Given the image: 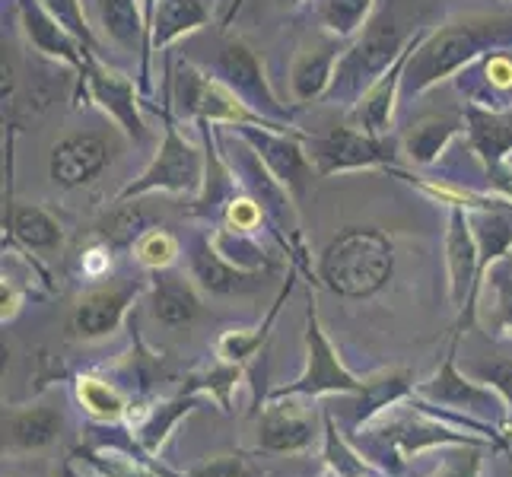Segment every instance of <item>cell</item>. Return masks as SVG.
<instances>
[{
    "mask_svg": "<svg viewBox=\"0 0 512 477\" xmlns=\"http://www.w3.org/2000/svg\"><path fill=\"white\" fill-rule=\"evenodd\" d=\"M500 48H512V13L468 16V20L427 29L404 70L401 96L417 99L430 93L433 86L458 77L465 67Z\"/></svg>",
    "mask_w": 512,
    "mask_h": 477,
    "instance_id": "1",
    "label": "cell"
},
{
    "mask_svg": "<svg viewBox=\"0 0 512 477\" xmlns=\"http://www.w3.org/2000/svg\"><path fill=\"white\" fill-rule=\"evenodd\" d=\"M395 268V249L373 226H350L322 255V280L347 299L379 293Z\"/></svg>",
    "mask_w": 512,
    "mask_h": 477,
    "instance_id": "2",
    "label": "cell"
},
{
    "mask_svg": "<svg viewBox=\"0 0 512 477\" xmlns=\"http://www.w3.org/2000/svg\"><path fill=\"white\" fill-rule=\"evenodd\" d=\"M166 86L172 93V105L182 118H191L194 125L207 121V125L220 128H271V131H296V128H280L274 121L261 118L255 109H249L229 86L214 77L210 70L191 64V61H175V67L166 70Z\"/></svg>",
    "mask_w": 512,
    "mask_h": 477,
    "instance_id": "3",
    "label": "cell"
},
{
    "mask_svg": "<svg viewBox=\"0 0 512 477\" xmlns=\"http://www.w3.org/2000/svg\"><path fill=\"white\" fill-rule=\"evenodd\" d=\"M160 118H163V140L156 147L150 166L137 175V179L118 194V201H131V198H144L153 191H166V194H198L204 188V175H207V150L204 144H191V140L179 131V121H175V105L172 93L163 83V105H160Z\"/></svg>",
    "mask_w": 512,
    "mask_h": 477,
    "instance_id": "4",
    "label": "cell"
},
{
    "mask_svg": "<svg viewBox=\"0 0 512 477\" xmlns=\"http://www.w3.org/2000/svg\"><path fill=\"white\" fill-rule=\"evenodd\" d=\"M408 42H411V35H404V29L392 16H373L357 39L347 42L325 102H334V105L341 102L344 109H350V105L401 58V51L408 48Z\"/></svg>",
    "mask_w": 512,
    "mask_h": 477,
    "instance_id": "5",
    "label": "cell"
},
{
    "mask_svg": "<svg viewBox=\"0 0 512 477\" xmlns=\"http://www.w3.org/2000/svg\"><path fill=\"white\" fill-rule=\"evenodd\" d=\"M306 153L315 166V175H341L360 169H392L401 153V137L366 134L350 125H341L328 134H306Z\"/></svg>",
    "mask_w": 512,
    "mask_h": 477,
    "instance_id": "6",
    "label": "cell"
},
{
    "mask_svg": "<svg viewBox=\"0 0 512 477\" xmlns=\"http://www.w3.org/2000/svg\"><path fill=\"white\" fill-rule=\"evenodd\" d=\"M144 99L147 96L140 93L137 80H131L128 74L109 67L96 55V51L86 55V67L77 77L74 105L93 102L102 115H109L121 131L140 144V140L147 137V121H144V112H140V102Z\"/></svg>",
    "mask_w": 512,
    "mask_h": 477,
    "instance_id": "7",
    "label": "cell"
},
{
    "mask_svg": "<svg viewBox=\"0 0 512 477\" xmlns=\"http://www.w3.org/2000/svg\"><path fill=\"white\" fill-rule=\"evenodd\" d=\"M210 74L220 77L229 90L249 105V109H255L261 118L274 121V125H280V128H296L293 115H296L299 105L280 102L268 74H264V64L258 61V55L242 39H229L217 51L214 64H210Z\"/></svg>",
    "mask_w": 512,
    "mask_h": 477,
    "instance_id": "8",
    "label": "cell"
},
{
    "mask_svg": "<svg viewBox=\"0 0 512 477\" xmlns=\"http://www.w3.org/2000/svg\"><path fill=\"white\" fill-rule=\"evenodd\" d=\"M249 144L268 172L284 185L293 198L306 191L309 179L315 175V166L306 153V134L303 131H271V128H229Z\"/></svg>",
    "mask_w": 512,
    "mask_h": 477,
    "instance_id": "9",
    "label": "cell"
},
{
    "mask_svg": "<svg viewBox=\"0 0 512 477\" xmlns=\"http://www.w3.org/2000/svg\"><path fill=\"white\" fill-rule=\"evenodd\" d=\"M427 29H417L411 35L408 48L401 51V58L385 70V74L369 86V90L350 105L347 109V125L366 131V134H392L395 125V109H398V99H401V83H404V70H408V61L417 51V45L423 42Z\"/></svg>",
    "mask_w": 512,
    "mask_h": 477,
    "instance_id": "10",
    "label": "cell"
},
{
    "mask_svg": "<svg viewBox=\"0 0 512 477\" xmlns=\"http://www.w3.org/2000/svg\"><path fill=\"white\" fill-rule=\"evenodd\" d=\"M16 16H20V29L26 35V42L32 45V51H39L42 58L55 61L61 67H70L74 77L83 74L90 48L80 39H74L39 0H16Z\"/></svg>",
    "mask_w": 512,
    "mask_h": 477,
    "instance_id": "11",
    "label": "cell"
},
{
    "mask_svg": "<svg viewBox=\"0 0 512 477\" xmlns=\"http://www.w3.org/2000/svg\"><path fill=\"white\" fill-rule=\"evenodd\" d=\"M112 163L109 140L99 134H67L48 156V175L58 188H83Z\"/></svg>",
    "mask_w": 512,
    "mask_h": 477,
    "instance_id": "12",
    "label": "cell"
},
{
    "mask_svg": "<svg viewBox=\"0 0 512 477\" xmlns=\"http://www.w3.org/2000/svg\"><path fill=\"white\" fill-rule=\"evenodd\" d=\"M99 26L109 39L137 55V83L140 93L147 99L153 96V55H150V42H147V23H144V10H140V0H99Z\"/></svg>",
    "mask_w": 512,
    "mask_h": 477,
    "instance_id": "13",
    "label": "cell"
},
{
    "mask_svg": "<svg viewBox=\"0 0 512 477\" xmlns=\"http://www.w3.org/2000/svg\"><path fill=\"white\" fill-rule=\"evenodd\" d=\"M344 48L347 42L331 32H325L322 42L299 48V55L293 58V67H290V93L296 105H309L315 99L328 96Z\"/></svg>",
    "mask_w": 512,
    "mask_h": 477,
    "instance_id": "14",
    "label": "cell"
},
{
    "mask_svg": "<svg viewBox=\"0 0 512 477\" xmlns=\"http://www.w3.org/2000/svg\"><path fill=\"white\" fill-rule=\"evenodd\" d=\"M481 77H468L465 70L458 74V86L468 96L471 105H481L490 112H509L512 109V51L500 48L490 51L481 61H474Z\"/></svg>",
    "mask_w": 512,
    "mask_h": 477,
    "instance_id": "15",
    "label": "cell"
},
{
    "mask_svg": "<svg viewBox=\"0 0 512 477\" xmlns=\"http://www.w3.org/2000/svg\"><path fill=\"white\" fill-rule=\"evenodd\" d=\"M446 261H449V284H452V299L455 306L465 303L471 293L474 274L481 264V249L478 236L465 207H449V236H446Z\"/></svg>",
    "mask_w": 512,
    "mask_h": 477,
    "instance_id": "16",
    "label": "cell"
},
{
    "mask_svg": "<svg viewBox=\"0 0 512 477\" xmlns=\"http://www.w3.org/2000/svg\"><path fill=\"white\" fill-rule=\"evenodd\" d=\"M465 137H468V150L478 156V163L487 169L506 163L512 156V125L506 112H490L481 105H465Z\"/></svg>",
    "mask_w": 512,
    "mask_h": 477,
    "instance_id": "17",
    "label": "cell"
},
{
    "mask_svg": "<svg viewBox=\"0 0 512 477\" xmlns=\"http://www.w3.org/2000/svg\"><path fill=\"white\" fill-rule=\"evenodd\" d=\"M458 134H465V115H427L401 134V150L414 166L427 169L443 159Z\"/></svg>",
    "mask_w": 512,
    "mask_h": 477,
    "instance_id": "18",
    "label": "cell"
},
{
    "mask_svg": "<svg viewBox=\"0 0 512 477\" xmlns=\"http://www.w3.org/2000/svg\"><path fill=\"white\" fill-rule=\"evenodd\" d=\"M204 26H210V10L201 0H160L150 29V55H160L169 45L201 32Z\"/></svg>",
    "mask_w": 512,
    "mask_h": 477,
    "instance_id": "19",
    "label": "cell"
},
{
    "mask_svg": "<svg viewBox=\"0 0 512 477\" xmlns=\"http://www.w3.org/2000/svg\"><path fill=\"white\" fill-rule=\"evenodd\" d=\"M134 290H118V287H109V290H96L90 296L80 299L77 306V315H74V325L80 334L86 338H99V334H109L118 328L121 315H125L128 303H131Z\"/></svg>",
    "mask_w": 512,
    "mask_h": 477,
    "instance_id": "20",
    "label": "cell"
},
{
    "mask_svg": "<svg viewBox=\"0 0 512 477\" xmlns=\"http://www.w3.org/2000/svg\"><path fill=\"white\" fill-rule=\"evenodd\" d=\"M191 271L214 293H236L249 280V271H239L217 252L214 239H198L191 245Z\"/></svg>",
    "mask_w": 512,
    "mask_h": 477,
    "instance_id": "21",
    "label": "cell"
},
{
    "mask_svg": "<svg viewBox=\"0 0 512 477\" xmlns=\"http://www.w3.org/2000/svg\"><path fill=\"white\" fill-rule=\"evenodd\" d=\"M10 229H13V236L26 245V249H55V245L64 239L61 223L51 217L45 207H39V204L13 207Z\"/></svg>",
    "mask_w": 512,
    "mask_h": 477,
    "instance_id": "22",
    "label": "cell"
},
{
    "mask_svg": "<svg viewBox=\"0 0 512 477\" xmlns=\"http://www.w3.org/2000/svg\"><path fill=\"white\" fill-rule=\"evenodd\" d=\"M376 0H319V23L325 32L353 42L369 26Z\"/></svg>",
    "mask_w": 512,
    "mask_h": 477,
    "instance_id": "23",
    "label": "cell"
},
{
    "mask_svg": "<svg viewBox=\"0 0 512 477\" xmlns=\"http://www.w3.org/2000/svg\"><path fill=\"white\" fill-rule=\"evenodd\" d=\"M153 312L163 325H188L198 315V296L182 277H156Z\"/></svg>",
    "mask_w": 512,
    "mask_h": 477,
    "instance_id": "24",
    "label": "cell"
},
{
    "mask_svg": "<svg viewBox=\"0 0 512 477\" xmlns=\"http://www.w3.org/2000/svg\"><path fill=\"white\" fill-rule=\"evenodd\" d=\"M58 427H61L58 414L32 411V414H23V417H16L10 423V439L16 446H23V449H39V446H45V443L55 439Z\"/></svg>",
    "mask_w": 512,
    "mask_h": 477,
    "instance_id": "25",
    "label": "cell"
},
{
    "mask_svg": "<svg viewBox=\"0 0 512 477\" xmlns=\"http://www.w3.org/2000/svg\"><path fill=\"white\" fill-rule=\"evenodd\" d=\"M39 4L55 16V20L74 35V39H80L86 48L90 51H96L99 55V39H96V32H93V26H90V16H86V10H83V0H39Z\"/></svg>",
    "mask_w": 512,
    "mask_h": 477,
    "instance_id": "26",
    "label": "cell"
},
{
    "mask_svg": "<svg viewBox=\"0 0 512 477\" xmlns=\"http://www.w3.org/2000/svg\"><path fill=\"white\" fill-rule=\"evenodd\" d=\"M134 255L144 268L166 271L172 268V261L179 258V239L166 233V229H147V233L134 242Z\"/></svg>",
    "mask_w": 512,
    "mask_h": 477,
    "instance_id": "27",
    "label": "cell"
},
{
    "mask_svg": "<svg viewBox=\"0 0 512 477\" xmlns=\"http://www.w3.org/2000/svg\"><path fill=\"white\" fill-rule=\"evenodd\" d=\"M214 245H217V252L229 264H236L239 271H258L261 264H264V252L252 242L249 233H236V229L223 226L220 233L214 236Z\"/></svg>",
    "mask_w": 512,
    "mask_h": 477,
    "instance_id": "28",
    "label": "cell"
},
{
    "mask_svg": "<svg viewBox=\"0 0 512 477\" xmlns=\"http://www.w3.org/2000/svg\"><path fill=\"white\" fill-rule=\"evenodd\" d=\"M312 436V427L296 417H271L261 430V443L268 449H299L306 446Z\"/></svg>",
    "mask_w": 512,
    "mask_h": 477,
    "instance_id": "29",
    "label": "cell"
},
{
    "mask_svg": "<svg viewBox=\"0 0 512 477\" xmlns=\"http://www.w3.org/2000/svg\"><path fill=\"white\" fill-rule=\"evenodd\" d=\"M223 220L229 229H236V233H255V229L268 220V214H264V207L252 198V194H236L233 201L226 204L223 210Z\"/></svg>",
    "mask_w": 512,
    "mask_h": 477,
    "instance_id": "30",
    "label": "cell"
},
{
    "mask_svg": "<svg viewBox=\"0 0 512 477\" xmlns=\"http://www.w3.org/2000/svg\"><path fill=\"white\" fill-rule=\"evenodd\" d=\"M80 398L83 404L99 417H115L121 411V398L109 382H99V379H83L80 382Z\"/></svg>",
    "mask_w": 512,
    "mask_h": 477,
    "instance_id": "31",
    "label": "cell"
},
{
    "mask_svg": "<svg viewBox=\"0 0 512 477\" xmlns=\"http://www.w3.org/2000/svg\"><path fill=\"white\" fill-rule=\"evenodd\" d=\"M261 338L258 334H226V338L220 341V350H223V357H236V360H242L245 353H249L255 344H258Z\"/></svg>",
    "mask_w": 512,
    "mask_h": 477,
    "instance_id": "32",
    "label": "cell"
},
{
    "mask_svg": "<svg viewBox=\"0 0 512 477\" xmlns=\"http://www.w3.org/2000/svg\"><path fill=\"white\" fill-rule=\"evenodd\" d=\"M109 268H112V258H109V252H105V249H90V252L83 255V271L90 274V277H102Z\"/></svg>",
    "mask_w": 512,
    "mask_h": 477,
    "instance_id": "33",
    "label": "cell"
},
{
    "mask_svg": "<svg viewBox=\"0 0 512 477\" xmlns=\"http://www.w3.org/2000/svg\"><path fill=\"white\" fill-rule=\"evenodd\" d=\"M493 382H500L506 388V395L512 398V363H500V366H493L490 373H487Z\"/></svg>",
    "mask_w": 512,
    "mask_h": 477,
    "instance_id": "34",
    "label": "cell"
},
{
    "mask_svg": "<svg viewBox=\"0 0 512 477\" xmlns=\"http://www.w3.org/2000/svg\"><path fill=\"white\" fill-rule=\"evenodd\" d=\"M242 4H245V0H229V10H226V16H223V26H229V23L236 20V13L242 10Z\"/></svg>",
    "mask_w": 512,
    "mask_h": 477,
    "instance_id": "35",
    "label": "cell"
},
{
    "mask_svg": "<svg viewBox=\"0 0 512 477\" xmlns=\"http://www.w3.org/2000/svg\"><path fill=\"white\" fill-rule=\"evenodd\" d=\"M277 4H280V7H287V10H296V7H303L306 0H277Z\"/></svg>",
    "mask_w": 512,
    "mask_h": 477,
    "instance_id": "36",
    "label": "cell"
},
{
    "mask_svg": "<svg viewBox=\"0 0 512 477\" xmlns=\"http://www.w3.org/2000/svg\"><path fill=\"white\" fill-rule=\"evenodd\" d=\"M509 159H512V156H509Z\"/></svg>",
    "mask_w": 512,
    "mask_h": 477,
    "instance_id": "37",
    "label": "cell"
}]
</instances>
